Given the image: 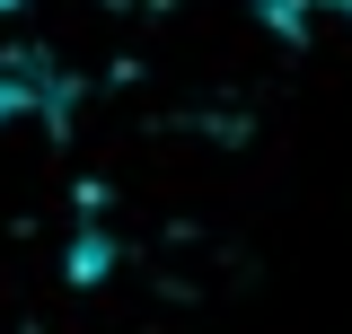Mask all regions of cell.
<instances>
[{
	"instance_id": "6da1fadb",
	"label": "cell",
	"mask_w": 352,
	"mask_h": 334,
	"mask_svg": "<svg viewBox=\"0 0 352 334\" xmlns=\"http://www.w3.org/2000/svg\"><path fill=\"white\" fill-rule=\"evenodd\" d=\"M62 106H71L62 62L36 53V44H0V132L9 124H53Z\"/></svg>"
}]
</instances>
